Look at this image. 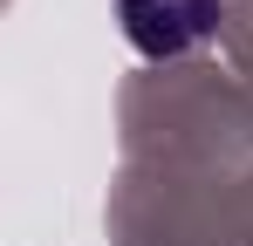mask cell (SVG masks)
I'll return each mask as SVG.
<instances>
[{
	"mask_svg": "<svg viewBox=\"0 0 253 246\" xmlns=\"http://www.w3.org/2000/svg\"><path fill=\"white\" fill-rule=\"evenodd\" d=\"M219 0H124V28L144 55H178L199 35H212Z\"/></svg>",
	"mask_w": 253,
	"mask_h": 246,
	"instance_id": "1",
	"label": "cell"
}]
</instances>
